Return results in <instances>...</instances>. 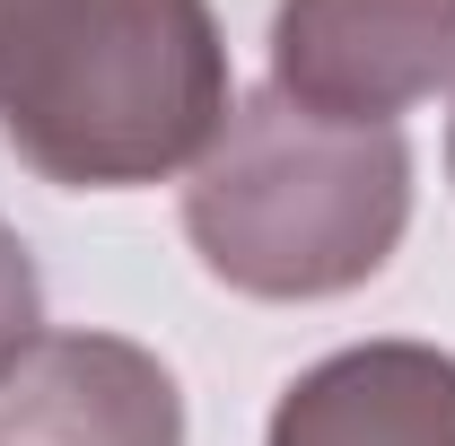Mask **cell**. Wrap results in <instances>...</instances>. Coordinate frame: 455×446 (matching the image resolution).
<instances>
[{
	"label": "cell",
	"mask_w": 455,
	"mask_h": 446,
	"mask_svg": "<svg viewBox=\"0 0 455 446\" xmlns=\"http://www.w3.org/2000/svg\"><path fill=\"white\" fill-rule=\"evenodd\" d=\"M403 219L411 158L395 123H324L281 88L228 114L184 193L193 254L245 298H341L386 272Z\"/></svg>",
	"instance_id": "1"
},
{
	"label": "cell",
	"mask_w": 455,
	"mask_h": 446,
	"mask_svg": "<svg viewBox=\"0 0 455 446\" xmlns=\"http://www.w3.org/2000/svg\"><path fill=\"white\" fill-rule=\"evenodd\" d=\"M9 149L53 184H158L228 131L211 0H79L0 106Z\"/></svg>",
	"instance_id": "2"
},
{
	"label": "cell",
	"mask_w": 455,
	"mask_h": 446,
	"mask_svg": "<svg viewBox=\"0 0 455 446\" xmlns=\"http://www.w3.org/2000/svg\"><path fill=\"white\" fill-rule=\"evenodd\" d=\"M455 79V0H281L272 88L324 123H395Z\"/></svg>",
	"instance_id": "3"
},
{
	"label": "cell",
	"mask_w": 455,
	"mask_h": 446,
	"mask_svg": "<svg viewBox=\"0 0 455 446\" xmlns=\"http://www.w3.org/2000/svg\"><path fill=\"white\" fill-rule=\"evenodd\" d=\"M9 446H184L175 377L114 333H44L0 377Z\"/></svg>",
	"instance_id": "4"
},
{
	"label": "cell",
	"mask_w": 455,
	"mask_h": 446,
	"mask_svg": "<svg viewBox=\"0 0 455 446\" xmlns=\"http://www.w3.org/2000/svg\"><path fill=\"white\" fill-rule=\"evenodd\" d=\"M272 446H455V359L429 341L333 350L281 394Z\"/></svg>",
	"instance_id": "5"
},
{
	"label": "cell",
	"mask_w": 455,
	"mask_h": 446,
	"mask_svg": "<svg viewBox=\"0 0 455 446\" xmlns=\"http://www.w3.org/2000/svg\"><path fill=\"white\" fill-rule=\"evenodd\" d=\"M36 341H44V280L27 263V245L0 227V377H9Z\"/></svg>",
	"instance_id": "6"
},
{
	"label": "cell",
	"mask_w": 455,
	"mask_h": 446,
	"mask_svg": "<svg viewBox=\"0 0 455 446\" xmlns=\"http://www.w3.org/2000/svg\"><path fill=\"white\" fill-rule=\"evenodd\" d=\"M70 9H79V0H0V106H9V88L36 70V53L70 27Z\"/></svg>",
	"instance_id": "7"
},
{
	"label": "cell",
	"mask_w": 455,
	"mask_h": 446,
	"mask_svg": "<svg viewBox=\"0 0 455 446\" xmlns=\"http://www.w3.org/2000/svg\"><path fill=\"white\" fill-rule=\"evenodd\" d=\"M447 167H455V123H447Z\"/></svg>",
	"instance_id": "8"
},
{
	"label": "cell",
	"mask_w": 455,
	"mask_h": 446,
	"mask_svg": "<svg viewBox=\"0 0 455 446\" xmlns=\"http://www.w3.org/2000/svg\"><path fill=\"white\" fill-rule=\"evenodd\" d=\"M0 446H9V438H0Z\"/></svg>",
	"instance_id": "9"
}]
</instances>
